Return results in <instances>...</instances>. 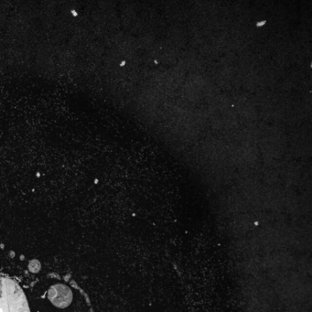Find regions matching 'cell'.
I'll return each instance as SVG.
<instances>
[{
    "instance_id": "obj_1",
    "label": "cell",
    "mask_w": 312,
    "mask_h": 312,
    "mask_svg": "<svg viewBox=\"0 0 312 312\" xmlns=\"http://www.w3.org/2000/svg\"><path fill=\"white\" fill-rule=\"evenodd\" d=\"M0 312H32L21 287L14 279L1 276Z\"/></svg>"
},
{
    "instance_id": "obj_2",
    "label": "cell",
    "mask_w": 312,
    "mask_h": 312,
    "mask_svg": "<svg viewBox=\"0 0 312 312\" xmlns=\"http://www.w3.org/2000/svg\"><path fill=\"white\" fill-rule=\"evenodd\" d=\"M49 297L55 306L61 308H64L65 306L69 305L71 300V293L70 289L63 285H58L51 288L49 293Z\"/></svg>"
},
{
    "instance_id": "obj_3",
    "label": "cell",
    "mask_w": 312,
    "mask_h": 312,
    "mask_svg": "<svg viewBox=\"0 0 312 312\" xmlns=\"http://www.w3.org/2000/svg\"><path fill=\"white\" fill-rule=\"evenodd\" d=\"M70 12H71V14H72V16H73V17H78V13H77V11H76V10H73V9H72Z\"/></svg>"
}]
</instances>
